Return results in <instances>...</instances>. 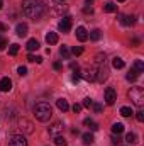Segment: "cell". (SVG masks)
<instances>
[{
    "label": "cell",
    "instance_id": "obj_20",
    "mask_svg": "<svg viewBox=\"0 0 144 146\" xmlns=\"http://www.w3.org/2000/svg\"><path fill=\"white\" fill-rule=\"evenodd\" d=\"M83 124H85L87 127H90V131H97V129H98V124H97L93 119H85Z\"/></svg>",
    "mask_w": 144,
    "mask_h": 146
},
{
    "label": "cell",
    "instance_id": "obj_10",
    "mask_svg": "<svg viewBox=\"0 0 144 146\" xmlns=\"http://www.w3.org/2000/svg\"><path fill=\"white\" fill-rule=\"evenodd\" d=\"M81 78L83 80H87V82H95L97 80V68H87V70H83L81 73Z\"/></svg>",
    "mask_w": 144,
    "mask_h": 146
},
{
    "label": "cell",
    "instance_id": "obj_36",
    "mask_svg": "<svg viewBox=\"0 0 144 146\" xmlns=\"http://www.w3.org/2000/svg\"><path fill=\"white\" fill-rule=\"evenodd\" d=\"M27 60H29V61H36V63H42V58H41V56H34V54H29Z\"/></svg>",
    "mask_w": 144,
    "mask_h": 146
},
{
    "label": "cell",
    "instance_id": "obj_14",
    "mask_svg": "<svg viewBox=\"0 0 144 146\" xmlns=\"http://www.w3.org/2000/svg\"><path fill=\"white\" fill-rule=\"evenodd\" d=\"M27 31H29V27H27V24H17V27H15V33H17V36L19 37H24L27 36Z\"/></svg>",
    "mask_w": 144,
    "mask_h": 146
},
{
    "label": "cell",
    "instance_id": "obj_30",
    "mask_svg": "<svg viewBox=\"0 0 144 146\" xmlns=\"http://www.w3.org/2000/svg\"><path fill=\"white\" fill-rule=\"evenodd\" d=\"M59 54H61L65 60H68V58H70V49H68L66 46H61V48H59Z\"/></svg>",
    "mask_w": 144,
    "mask_h": 146
},
{
    "label": "cell",
    "instance_id": "obj_33",
    "mask_svg": "<svg viewBox=\"0 0 144 146\" xmlns=\"http://www.w3.org/2000/svg\"><path fill=\"white\" fill-rule=\"evenodd\" d=\"M70 53L75 54V56H80V54L83 53V48H81V46H73V49L70 51Z\"/></svg>",
    "mask_w": 144,
    "mask_h": 146
},
{
    "label": "cell",
    "instance_id": "obj_13",
    "mask_svg": "<svg viewBox=\"0 0 144 146\" xmlns=\"http://www.w3.org/2000/svg\"><path fill=\"white\" fill-rule=\"evenodd\" d=\"M76 39L78 41H81V42H85L87 39H88V31L85 29V27H76Z\"/></svg>",
    "mask_w": 144,
    "mask_h": 146
},
{
    "label": "cell",
    "instance_id": "obj_8",
    "mask_svg": "<svg viewBox=\"0 0 144 146\" xmlns=\"http://www.w3.org/2000/svg\"><path fill=\"white\" fill-rule=\"evenodd\" d=\"M104 99H105V104H107V106H114L115 100H117V92H115L112 87H108V88H105V95H104Z\"/></svg>",
    "mask_w": 144,
    "mask_h": 146
},
{
    "label": "cell",
    "instance_id": "obj_9",
    "mask_svg": "<svg viewBox=\"0 0 144 146\" xmlns=\"http://www.w3.org/2000/svg\"><path fill=\"white\" fill-rule=\"evenodd\" d=\"M58 29L61 33H70V29H71V17L70 15H65L61 19V22L58 24Z\"/></svg>",
    "mask_w": 144,
    "mask_h": 146
},
{
    "label": "cell",
    "instance_id": "obj_6",
    "mask_svg": "<svg viewBox=\"0 0 144 146\" xmlns=\"http://www.w3.org/2000/svg\"><path fill=\"white\" fill-rule=\"evenodd\" d=\"M19 129L22 133H26V134H31V133H34V124L22 117V119H19Z\"/></svg>",
    "mask_w": 144,
    "mask_h": 146
},
{
    "label": "cell",
    "instance_id": "obj_29",
    "mask_svg": "<svg viewBox=\"0 0 144 146\" xmlns=\"http://www.w3.org/2000/svg\"><path fill=\"white\" fill-rule=\"evenodd\" d=\"M137 76H139V73L136 72V70H131V72L127 73V80H129V82H136Z\"/></svg>",
    "mask_w": 144,
    "mask_h": 146
},
{
    "label": "cell",
    "instance_id": "obj_24",
    "mask_svg": "<svg viewBox=\"0 0 144 146\" xmlns=\"http://www.w3.org/2000/svg\"><path fill=\"white\" fill-rule=\"evenodd\" d=\"M132 70H136L137 73H143V72H144V63H143V60H136V61H134V66H132Z\"/></svg>",
    "mask_w": 144,
    "mask_h": 146
},
{
    "label": "cell",
    "instance_id": "obj_25",
    "mask_svg": "<svg viewBox=\"0 0 144 146\" xmlns=\"http://www.w3.org/2000/svg\"><path fill=\"white\" fill-rule=\"evenodd\" d=\"M132 114H134V110L131 109V107H127V106L120 107V115H124V117H131Z\"/></svg>",
    "mask_w": 144,
    "mask_h": 146
},
{
    "label": "cell",
    "instance_id": "obj_27",
    "mask_svg": "<svg viewBox=\"0 0 144 146\" xmlns=\"http://www.w3.org/2000/svg\"><path fill=\"white\" fill-rule=\"evenodd\" d=\"M81 139H83L85 145H92V143H93V134H92V133H85V134L81 136Z\"/></svg>",
    "mask_w": 144,
    "mask_h": 146
},
{
    "label": "cell",
    "instance_id": "obj_4",
    "mask_svg": "<svg viewBox=\"0 0 144 146\" xmlns=\"http://www.w3.org/2000/svg\"><path fill=\"white\" fill-rule=\"evenodd\" d=\"M44 5L49 10V14H53V15H61L66 10V7L59 0H44Z\"/></svg>",
    "mask_w": 144,
    "mask_h": 146
},
{
    "label": "cell",
    "instance_id": "obj_34",
    "mask_svg": "<svg viewBox=\"0 0 144 146\" xmlns=\"http://www.w3.org/2000/svg\"><path fill=\"white\" fill-rule=\"evenodd\" d=\"M95 61H97L98 65H102V63H105V53H98V54L95 56Z\"/></svg>",
    "mask_w": 144,
    "mask_h": 146
},
{
    "label": "cell",
    "instance_id": "obj_43",
    "mask_svg": "<svg viewBox=\"0 0 144 146\" xmlns=\"http://www.w3.org/2000/svg\"><path fill=\"white\" fill-rule=\"evenodd\" d=\"M88 5H90V3H87V7L83 9V12H85V14H92V12H93V9H92V7H88Z\"/></svg>",
    "mask_w": 144,
    "mask_h": 146
},
{
    "label": "cell",
    "instance_id": "obj_23",
    "mask_svg": "<svg viewBox=\"0 0 144 146\" xmlns=\"http://www.w3.org/2000/svg\"><path fill=\"white\" fill-rule=\"evenodd\" d=\"M104 10L108 12V14H112V12H117V5L114 3V2H107L105 5H104Z\"/></svg>",
    "mask_w": 144,
    "mask_h": 146
},
{
    "label": "cell",
    "instance_id": "obj_47",
    "mask_svg": "<svg viewBox=\"0 0 144 146\" xmlns=\"http://www.w3.org/2000/svg\"><path fill=\"white\" fill-rule=\"evenodd\" d=\"M117 2H126V0H117Z\"/></svg>",
    "mask_w": 144,
    "mask_h": 146
},
{
    "label": "cell",
    "instance_id": "obj_37",
    "mask_svg": "<svg viewBox=\"0 0 144 146\" xmlns=\"http://www.w3.org/2000/svg\"><path fill=\"white\" fill-rule=\"evenodd\" d=\"M7 44H9V41H7L5 37L0 36V49H5V48H7Z\"/></svg>",
    "mask_w": 144,
    "mask_h": 146
},
{
    "label": "cell",
    "instance_id": "obj_31",
    "mask_svg": "<svg viewBox=\"0 0 144 146\" xmlns=\"http://www.w3.org/2000/svg\"><path fill=\"white\" fill-rule=\"evenodd\" d=\"M80 78H81V72H80V68H76L75 73H73V76H71V82H73V83H78V82H80Z\"/></svg>",
    "mask_w": 144,
    "mask_h": 146
},
{
    "label": "cell",
    "instance_id": "obj_12",
    "mask_svg": "<svg viewBox=\"0 0 144 146\" xmlns=\"http://www.w3.org/2000/svg\"><path fill=\"white\" fill-rule=\"evenodd\" d=\"M107 76H108V70L105 68V63H104V66L97 68V80H98V82H105Z\"/></svg>",
    "mask_w": 144,
    "mask_h": 146
},
{
    "label": "cell",
    "instance_id": "obj_21",
    "mask_svg": "<svg viewBox=\"0 0 144 146\" xmlns=\"http://www.w3.org/2000/svg\"><path fill=\"white\" fill-rule=\"evenodd\" d=\"M112 133H114V134H120V133H124V124H122V122H115V124H112Z\"/></svg>",
    "mask_w": 144,
    "mask_h": 146
},
{
    "label": "cell",
    "instance_id": "obj_3",
    "mask_svg": "<svg viewBox=\"0 0 144 146\" xmlns=\"http://www.w3.org/2000/svg\"><path fill=\"white\" fill-rule=\"evenodd\" d=\"M127 97L131 99V102L136 107H143L144 106V88L143 87H132L127 92Z\"/></svg>",
    "mask_w": 144,
    "mask_h": 146
},
{
    "label": "cell",
    "instance_id": "obj_17",
    "mask_svg": "<svg viewBox=\"0 0 144 146\" xmlns=\"http://www.w3.org/2000/svg\"><path fill=\"white\" fill-rule=\"evenodd\" d=\"M39 41L37 39H29L27 41V44H26V48H27V51H36V49H39Z\"/></svg>",
    "mask_w": 144,
    "mask_h": 146
},
{
    "label": "cell",
    "instance_id": "obj_26",
    "mask_svg": "<svg viewBox=\"0 0 144 146\" xmlns=\"http://www.w3.org/2000/svg\"><path fill=\"white\" fill-rule=\"evenodd\" d=\"M88 37H90L92 41H98V39L102 37V33H100L98 29H93V31H90V34H88Z\"/></svg>",
    "mask_w": 144,
    "mask_h": 146
},
{
    "label": "cell",
    "instance_id": "obj_41",
    "mask_svg": "<svg viewBox=\"0 0 144 146\" xmlns=\"http://www.w3.org/2000/svg\"><path fill=\"white\" fill-rule=\"evenodd\" d=\"M136 117H137V121H139V122H143V121H144V112H143V110H139V112L136 114Z\"/></svg>",
    "mask_w": 144,
    "mask_h": 146
},
{
    "label": "cell",
    "instance_id": "obj_32",
    "mask_svg": "<svg viewBox=\"0 0 144 146\" xmlns=\"http://www.w3.org/2000/svg\"><path fill=\"white\" fill-rule=\"evenodd\" d=\"M19 53V44H10V48H9V54L10 56H15Z\"/></svg>",
    "mask_w": 144,
    "mask_h": 146
},
{
    "label": "cell",
    "instance_id": "obj_28",
    "mask_svg": "<svg viewBox=\"0 0 144 146\" xmlns=\"http://www.w3.org/2000/svg\"><path fill=\"white\" fill-rule=\"evenodd\" d=\"M54 145L56 146H66L68 143H66V139L59 134V136H54Z\"/></svg>",
    "mask_w": 144,
    "mask_h": 146
},
{
    "label": "cell",
    "instance_id": "obj_16",
    "mask_svg": "<svg viewBox=\"0 0 144 146\" xmlns=\"http://www.w3.org/2000/svg\"><path fill=\"white\" fill-rule=\"evenodd\" d=\"M56 106H58V109L61 110V112H66V110L70 109V104H68V100H65V99H58V100H56Z\"/></svg>",
    "mask_w": 144,
    "mask_h": 146
},
{
    "label": "cell",
    "instance_id": "obj_45",
    "mask_svg": "<svg viewBox=\"0 0 144 146\" xmlns=\"http://www.w3.org/2000/svg\"><path fill=\"white\" fill-rule=\"evenodd\" d=\"M0 31H2V33H3V31H7V26H5V24H2V22H0Z\"/></svg>",
    "mask_w": 144,
    "mask_h": 146
},
{
    "label": "cell",
    "instance_id": "obj_46",
    "mask_svg": "<svg viewBox=\"0 0 144 146\" xmlns=\"http://www.w3.org/2000/svg\"><path fill=\"white\" fill-rule=\"evenodd\" d=\"M2 7H3V2H2V0H0V9H2Z\"/></svg>",
    "mask_w": 144,
    "mask_h": 146
},
{
    "label": "cell",
    "instance_id": "obj_11",
    "mask_svg": "<svg viewBox=\"0 0 144 146\" xmlns=\"http://www.w3.org/2000/svg\"><path fill=\"white\" fill-rule=\"evenodd\" d=\"M12 90V80L9 76L0 78V92H10Z\"/></svg>",
    "mask_w": 144,
    "mask_h": 146
},
{
    "label": "cell",
    "instance_id": "obj_22",
    "mask_svg": "<svg viewBox=\"0 0 144 146\" xmlns=\"http://www.w3.org/2000/svg\"><path fill=\"white\" fill-rule=\"evenodd\" d=\"M126 141H127L129 145H136V143H137V134H136V133H127V134H126Z\"/></svg>",
    "mask_w": 144,
    "mask_h": 146
},
{
    "label": "cell",
    "instance_id": "obj_15",
    "mask_svg": "<svg viewBox=\"0 0 144 146\" xmlns=\"http://www.w3.org/2000/svg\"><path fill=\"white\" fill-rule=\"evenodd\" d=\"M120 24H124V26H132V24H136V15H122V17H120Z\"/></svg>",
    "mask_w": 144,
    "mask_h": 146
},
{
    "label": "cell",
    "instance_id": "obj_1",
    "mask_svg": "<svg viewBox=\"0 0 144 146\" xmlns=\"http://www.w3.org/2000/svg\"><path fill=\"white\" fill-rule=\"evenodd\" d=\"M22 12L29 19H41L44 14V3L42 0H22Z\"/></svg>",
    "mask_w": 144,
    "mask_h": 146
},
{
    "label": "cell",
    "instance_id": "obj_48",
    "mask_svg": "<svg viewBox=\"0 0 144 146\" xmlns=\"http://www.w3.org/2000/svg\"><path fill=\"white\" fill-rule=\"evenodd\" d=\"M59 2H63V0H59Z\"/></svg>",
    "mask_w": 144,
    "mask_h": 146
},
{
    "label": "cell",
    "instance_id": "obj_39",
    "mask_svg": "<svg viewBox=\"0 0 144 146\" xmlns=\"http://www.w3.org/2000/svg\"><path fill=\"white\" fill-rule=\"evenodd\" d=\"M71 109H73V112H75V114H78V112H80V110L83 109V107H81V104H75V106H73Z\"/></svg>",
    "mask_w": 144,
    "mask_h": 146
},
{
    "label": "cell",
    "instance_id": "obj_19",
    "mask_svg": "<svg viewBox=\"0 0 144 146\" xmlns=\"http://www.w3.org/2000/svg\"><path fill=\"white\" fill-rule=\"evenodd\" d=\"M112 66H114L115 70H120V68L126 66V63H124L122 58H114V60H112Z\"/></svg>",
    "mask_w": 144,
    "mask_h": 146
},
{
    "label": "cell",
    "instance_id": "obj_38",
    "mask_svg": "<svg viewBox=\"0 0 144 146\" xmlns=\"http://www.w3.org/2000/svg\"><path fill=\"white\" fill-rule=\"evenodd\" d=\"M17 73H19L20 76H24V75H27V68H26V66H19V68H17Z\"/></svg>",
    "mask_w": 144,
    "mask_h": 146
},
{
    "label": "cell",
    "instance_id": "obj_7",
    "mask_svg": "<svg viewBox=\"0 0 144 146\" xmlns=\"http://www.w3.org/2000/svg\"><path fill=\"white\" fill-rule=\"evenodd\" d=\"M9 146H27V141L22 134H12L9 138Z\"/></svg>",
    "mask_w": 144,
    "mask_h": 146
},
{
    "label": "cell",
    "instance_id": "obj_18",
    "mask_svg": "<svg viewBox=\"0 0 144 146\" xmlns=\"http://www.w3.org/2000/svg\"><path fill=\"white\" fill-rule=\"evenodd\" d=\"M46 42H48L49 46L56 44V42H58V34H56V33H48V34H46Z\"/></svg>",
    "mask_w": 144,
    "mask_h": 146
},
{
    "label": "cell",
    "instance_id": "obj_5",
    "mask_svg": "<svg viewBox=\"0 0 144 146\" xmlns=\"http://www.w3.org/2000/svg\"><path fill=\"white\" fill-rule=\"evenodd\" d=\"M48 131H49V134L54 138V136H59V134H63V131H65V124L61 122V121H56V122H53L49 127H48Z\"/></svg>",
    "mask_w": 144,
    "mask_h": 146
},
{
    "label": "cell",
    "instance_id": "obj_40",
    "mask_svg": "<svg viewBox=\"0 0 144 146\" xmlns=\"http://www.w3.org/2000/svg\"><path fill=\"white\" fill-rule=\"evenodd\" d=\"M92 107H93V110L98 114V112H102V106L100 104H92Z\"/></svg>",
    "mask_w": 144,
    "mask_h": 146
},
{
    "label": "cell",
    "instance_id": "obj_44",
    "mask_svg": "<svg viewBox=\"0 0 144 146\" xmlns=\"http://www.w3.org/2000/svg\"><path fill=\"white\" fill-rule=\"evenodd\" d=\"M53 68H54V70H61V68H63V65H61L59 61H56V63L53 65Z\"/></svg>",
    "mask_w": 144,
    "mask_h": 146
},
{
    "label": "cell",
    "instance_id": "obj_42",
    "mask_svg": "<svg viewBox=\"0 0 144 146\" xmlns=\"http://www.w3.org/2000/svg\"><path fill=\"white\" fill-rule=\"evenodd\" d=\"M139 42H141V41H139L137 37H132V39H131V46H134V48H136V46H139Z\"/></svg>",
    "mask_w": 144,
    "mask_h": 146
},
{
    "label": "cell",
    "instance_id": "obj_2",
    "mask_svg": "<svg viewBox=\"0 0 144 146\" xmlns=\"http://www.w3.org/2000/svg\"><path fill=\"white\" fill-rule=\"evenodd\" d=\"M34 115L39 122H48L53 115V109L48 102H39L34 106Z\"/></svg>",
    "mask_w": 144,
    "mask_h": 146
},
{
    "label": "cell",
    "instance_id": "obj_35",
    "mask_svg": "<svg viewBox=\"0 0 144 146\" xmlns=\"http://www.w3.org/2000/svg\"><path fill=\"white\" fill-rule=\"evenodd\" d=\"M92 104H93V100H92L90 97H87V99H83V102H81V107H87V109H90V107H92Z\"/></svg>",
    "mask_w": 144,
    "mask_h": 146
}]
</instances>
